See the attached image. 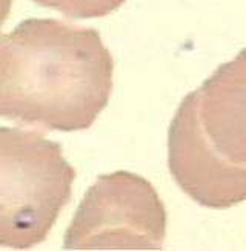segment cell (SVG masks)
I'll return each instance as SVG.
<instances>
[{"instance_id":"5b68a950","label":"cell","mask_w":246,"mask_h":251,"mask_svg":"<svg viewBox=\"0 0 246 251\" xmlns=\"http://www.w3.org/2000/svg\"><path fill=\"white\" fill-rule=\"evenodd\" d=\"M203 130L215 152L246 169V49L197 89Z\"/></svg>"},{"instance_id":"6da1fadb","label":"cell","mask_w":246,"mask_h":251,"mask_svg":"<svg viewBox=\"0 0 246 251\" xmlns=\"http://www.w3.org/2000/svg\"><path fill=\"white\" fill-rule=\"evenodd\" d=\"M114 60L92 28L28 19L0 40V115L49 130H85L106 107Z\"/></svg>"},{"instance_id":"7a4b0ae2","label":"cell","mask_w":246,"mask_h":251,"mask_svg":"<svg viewBox=\"0 0 246 251\" xmlns=\"http://www.w3.org/2000/svg\"><path fill=\"white\" fill-rule=\"evenodd\" d=\"M74 178L59 143L0 127V245L23 250L43 242L68 204Z\"/></svg>"},{"instance_id":"277c9868","label":"cell","mask_w":246,"mask_h":251,"mask_svg":"<svg viewBox=\"0 0 246 251\" xmlns=\"http://www.w3.org/2000/svg\"><path fill=\"white\" fill-rule=\"evenodd\" d=\"M168 164L182 190L208 208H229L246 201V169L221 158L203 130L199 94L182 100L168 133Z\"/></svg>"},{"instance_id":"8992f818","label":"cell","mask_w":246,"mask_h":251,"mask_svg":"<svg viewBox=\"0 0 246 251\" xmlns=\"http://www.w3.org/2000/svg\"><path fill=\"white\" fill-rule=\"evenodd\" d=\"M32 2L59 11L71 19H97L114 12L126 0H32Z\"/></svg>"},{"instance_id":"3957f363","label":"cell","mask_w":246,"mask_h":251,"mask_svg":"<svg viewBox=\"0 0 246 251\" xmlns=\"http://www.w3.org/2000/svg\"><path fill=\"white\" fill-rule=\"evenodd\" d=\"M166 210L155 188L131 172L102 175L83 196L65 234L66 250H160Z\"/></svg>"}]
</instances>
